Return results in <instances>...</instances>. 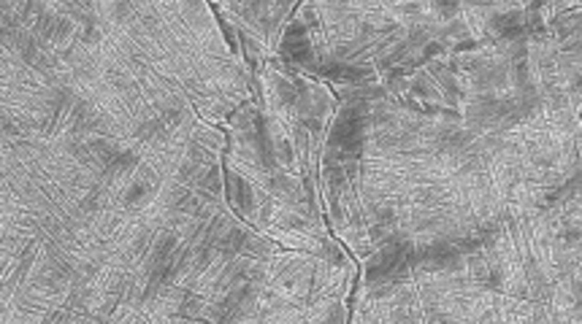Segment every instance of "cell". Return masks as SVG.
<instances>
[{
    "label": "cell",
    "instance_id": "obj_1",
    "mask_svg": "<svg viewBox=\"0 0 582 324\" xmlns=\"http://www.w3.org/2000/svg\"><path fill=\"white\" fill-rule=\"evenodd\" d=\"M244 232H241V230H230L228 232V235H225L222 238V251L225 254H233V251H239V248H241V243H244Z\"/></svg>",
    "mask_w": 582,
    "mask_h": 324
},
{
    "label": "cell",
    "instance_id": "obj_2",
    "mask_svg": "<svg viewBox=\"0 0 582 324\" xmlns=\"http://www.w3.org/2000/svg\"><path fill=\"white\" fill-rule=\"evenodd\" d=\"M144 192H147V184H141V181H138V184H133V187H130V192L125 194V203H127V205H133L138 197H144Z\"/></svg>",
    "mask_w": 582,
    "mask_h": 324
},
{
    "label": "cell",
    "instance_id": "obj_3",
    "mask_svg": "<svg viewBox=\"0 0 582 324\" xmlns=\"http://www.w3.org/2000/svg\"><path fill=\"white\" fill-rule=\"evenodd\" d=\"M203 189H209V192H219V173L217 170H209V176H203Z\"/></svg>",
    "mask_w": 582,
    "mask_h": 324
},
{
    "label": "cell",
    "instance_id": "obj_4",
    "mask_svg": "<svg viewBox=\"0 0 582 324\" xmlns=\"http://www.w3.org/2000/svg\"><path fill=\"white\" fill-rule=\"evenodd\" d=\"M179 119H182V111H179V108H168V111H165V116H163V122H165V124H176Z\"/></svg>",
    "mask_w": 582,
    "mask_h": 324
}]
</instances>
